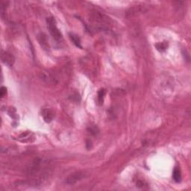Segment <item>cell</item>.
Listing matches in <instances>:
<instances>
[{
	"label": "cell",
	"instance_id": "cell-1",
	"mask_svg": "<svg viewBox=\"0 0 191 191\" xmlns=\"http://www.w3.org/2000/svg\"><path fill=\"white\" fill-rule=\"evenodd\" d=\"M91 20L94 23L97 24L100 28H106L110 25V20L108 17L105 16L99 11H94L91 14Z\"/></svg>",
	"mask_w": 191,
	"mask_h": 191
},
{
	"label": "cell",
	"instance_id": "cell-2",
	"mask_svg": "<svg viewBox=\"0 0 191 191\" xmlns=\"http://www.w3.org/2000/svg\"><path fill=\"white\" fill-rule=\"evenodd\" d=\"M46 22H47V27L48 28H49V33L52 35L53 39L55 40L58 42H60V41L63 39V37H62L61 32L60 31V30H59L58 28L57 27L56 21L55 20H54V17H48L47 20H46Z\"/></svg>",
	"mask_w": 191,
	"mask_h": 191
},
{
	"label": "cell",
	"instance_id": "cell-3",
	"mask_svg": "<svg viewBox=\"0 0 191 191\" xmlns=\"http://www.w3.org/2000/svg\"><path fill=\"white\" fill-rule=\"evenodd\" d=\"M40 78L43 82L49 84H54L58 83L57 77L49 71H43L40 74Z\"/></svg>",
	"mask_w": 191,
	"mask_h": 191
},
{
	"label": "cell",
	"instance_id": "cell-4",
	"mask_svg": "<svg viewBox=\"0 0 191 191\" xmlns=\"http://www.w3.org/2000/svg\"><path fill=\"white\" fill-rule=\"evenodd\" d=\"M84 173L82 172H75V173L70 174L68 177L66 179L65 182L67 184H75L78 181L82 180L84 178Z\"/></svg>",
	"mask_w": 191,
	"mask_h": 191
},
{
	"label": "cell",
	"instance_id": "cell-5",
	"mask_svg": "<svg viewBox=\"0 0 191 191\" xmlns=\"http://www.w3.org/2000/svg\"><path fill=\"white\" fill-rule=\"evenodd\" d=\"M2 61L3 62L5 65L8 67H13L14 62H15V58L14 55L8 52H2L1 54Z\"/></svg>",
	"mask_w": 191,
	"mask_h": 191
},
{
	"label": "cell",
	"instance_id": "cell-6",
	"mask_svg": "<svg viewBox=\"0 0 191 191\" xmlns=\"http://www.w3.org/2000/svg\"><path fill=\"white\" fill-rule=\"evenodd\" d=\"M41 115H42L43 120L46 123H50L53 120L54 114L51 109L49 108H44L43 109L42 112H41Z\"/></svg>",
	"mask_w": 191,
	"mask_h": 191
},
{
	"label": "cell",
	"instance_id": "cell-7",
	"mask_svg": "<svg viewBox=\"0 0 191 191\" xmlns=\"http://www.w3.org/2000/svg\"><path fill=\"white\" fill-rule=\"evenodd\" d=\"M38 41L40 44H41V46L43 47V49H45V50H48L49 49V43H48V40L46 35H44L43 33L39 34L38 35Z\"/></svg>",
	"mask_w": 191,
	"mask_h": 191
},
{
	"label": "cell",
	"instance_id": "cell-8",
	"mask_svg": "<svg viewBox=\"0 0 191 191\" xmlns=\"http://www.w3.org/2000/svg\"><path fill=\"white\" fill-rule=\"evenodd\" d=\"M31 137H33L32 133L30 131H26V132H24L20 134L18 137V140L22 142H30Z\"/></svg>",
	"mask_w": 191,
	"mask_h": 191
},
{
	"label": "cell",
	"instance_id": "cell-9",
	"mask_svg": "<svg viewBox=\"0 0 191 191\" xmlns=\"http://www.w3.org/2000/svg\"><path fill=\"white\" fill-rule=\"evenodd\" d=\"M70 40L72 41V42L74 43V44L77 46V47L81 48V40H80V38H78V35L70 33Z\"/></svg>",
	"mask_w": 191,
	"mask_h": 191
},
{
	"label": "cell",
	"instance_id": "cell-10",
	"mask_svg": "<svg viewBox=\"0 0 191 191\" xmlns=\"http://www.w3.org/2000/svg\"><path fill=\"white\" fill-rule=\"evenodd\" d=\"M173 178L174 179L175 181L176 182H180L181 179V171L179 168H175L174 170H173Z\"/></svg>",
	"mask_w": 191,
	"mask_h": 191
},
{
	"label": "cell",
	"instance_id": "cell-11",
	"mask_svg": "<svg viewBox=\"0 0 191 191\" xmlns=\"http://www.w3.org/2000/svg\"><path fill=\"white\" fill-rule=\"evenodd\" d=\"M167 46L168 44L166 42H161L155 44V47H156V49L159 52H163V51H165L166 49V48H167Z\"/></svg>",
	"mask_w": 191,
	"mask_h": 191
},
{
	"label": "cell",
	"instance_id": "cell-12",
	"mask_svg": "<svg viewBox=\"0 0 191 191\" xmlns=\"http://www.w3.org/2000/svg\"><path fill=\"white\" fill-rule=\"evenodd\" d=\"M105 95V89H101L100 91L98 92V101H99V103L100 104V105H102V104L103 103Z\"/></svg>",
	"mask_w": 191,
	"mask_h": 191
},
{
	"label": "cell",
	"instance_id": "cell-13",
	"mask_svg": "<svg viewBox=\"0 0 191 191\" xmlns=\"http://www.w3.org/2000/svg\"><path fill=\"white\" fill-rule=\"evenodd\" d=\"M88 130H89V132L91 134H92L93 135H96V134H97L99 133V128L96 126H91V127L88 128Z\"/></svg>",
	"mask_w": 191,
	"mask_h": 191
},
{
	"label": "cell",
	"instance_id": "cell-14",
	"mask_svg": "<svg viewBox=\"0 0 191 191\" xmlns=\"http://www.w3.org/2000/svg\"><path fill=\"white\" fill-rule=\"evenodd\" d=\"M71 99L73 101H74V102H78V101H80V99H81V97H80L79 94H78V93H75L74 94H72Z\"/></svg>",
	"mask_w": 191,
	"mask_h": 191
},
{
	"label": "cell",
	"instance_id": "cell-15",
	"mask_svg": "<svg viewBox=\"0 0 191 191\" xmlns=\"http://www.w3.org/2000/svg\"><path fill=\"white\" fill-rule=\"evenodd\" d=\"M6 93H7V88L5 87H2L1 90H0V96H1V98L4 97L6 95Z\"/></svg>",
	"mask_w": 191,
	"mask_h": 191
}]
</instances>
